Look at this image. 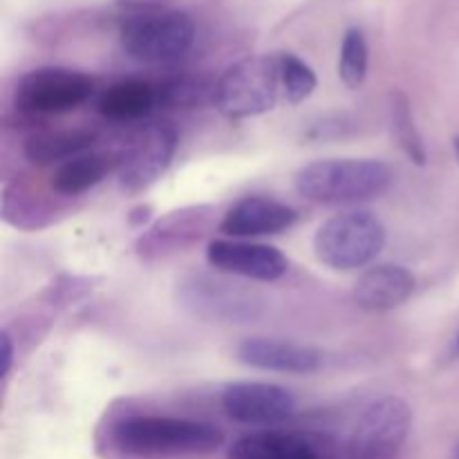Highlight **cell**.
<instances>
[{
  "label": "cell",
  "mask_w": 459,
  "mask_h": 459,
  "mask_svg": "<svg viewBox=\"0 0 459 459\" xmlns=\"http://www.w3.org/2000/svg\"><path fill=\"white\" fill-rule=\"evenodd\" d=\"M218 224V209L213 204H193L169 211L143 229L134 242V254L142 263H160L182 251L200 245Z\"/></svg>",
  "instance_id": "obj_8"
},
{
  "label": "cell",
  "mask_w": 459,
  "mask_h": 459,
  "mask_svg": "<svg viewBox=\"0 0 459 459\" xmlns=\"http://www.w3.org/2000/svg\"><path fill=\"white\" fill-rule=\"evenodd\" d=\"M151 220H152V206L151 204H139L128 213V224L134 229H148Z\"/></svg>",
  "instance_id": "obj_26"
},
{
  "label": "cell",
  "mask_w": 459,
  "mask_h": 459,
  "mask_svg": "<svg viewBox=\"0 0 459 459\" xmlns=\"http://www.w3.org/2000/svg\"><path fill=\"white\" fill-rule=\"evenodd\" d=\"M412 412L402 397L375 399L363 408L350 433L352 459H394L411 433Z\"/></svg>",
  "instance_id": "obj_9"
},
{
  "label": "cell",
  "mask_w": 459,
  "mask_h": 459,
  "mask_svg": "<svg viewBox=\"0 0 459 459\" xmlns=\"http://www.w3.org/2000/svg\"><path fill=\"white\" fill-rule=\"evenodd\" d=\"M281 56V81H282V103L290 106H299V103L307 101L316 90L318 79L316 72L299 58L296 54L282 52Z\"/></svg>",
  "instance_id": "obj_24"
},
{
  "label": "cell",
  "mask_w": 459,
  "mask_h": 459,
  "mask_svg": "<svg viewBox=\"0 0 459 459\" xmlns=\"http://www.w3.org/2000/svg\"><path fill=\"white\" fill-rule=\"evenodd\" d=\"M178 151V133L170 126L155 124L133 139L121 157L117 170L119 184L126 193H143L160 182Z\"/></svg>",
  "instance_id": "obj_10"
},
{
  "label": "cell",
  "mask_w": 459,
  "mask_h": 459,
  "mask_svg": "<svg viewBox=\"0 0 459 459\" xmlns=\"http://www.w3.org/2000/svg\"><path fill=\"white\" fill-rule=\"evenodd\" d=\"M229 459H318L305 437L282 430L245 435L229 448Z\"/></svg>",
  "instance_id": "obj_20"
},
{
  "label": "cell",
  "mask_w": 459,
  "mask_h": 459,
  "mask_svg": "<svg viewBox=\"0 0 459 459\" xmlns=\"http://www.w3.org/2000/svg\"><path fill=\"white\" fill-rule=\"evenodd\" d=\"M94 139L97 134L88 128H45L25 139L22 152L36 166H61L88 152Z\"/></svg>",
  "instance_id": "obj_17"
},
{
  "label": "cell",
  "mask_w": 459,
  "mask_h": 459,
  "mask_svg": "<svg viewBox=\"0 0 459 459\" xmlns=\"http://www.w3.org/2000/svg\"><path fill=\"white\" fill-rule=\"evenodd\" d=\"M94 92L92 76L65 67H39L21 76L13 106L22 115H63L83 106Z\"/></svg>",
  "instance_id": "obj_7"
},
{
  "label": "cell",
  "mask_w": 459,
  "mask_h": 459,
  "mask_svg": "<svg viewBox=\"0 0 459 459\" xmlns=\"http://www.w3.org/2000/svg\"><path fill=\"white\" fill-rule=\"evenodd\" d=\"M0 343H3V379H7L9 372H12V366H13V343H12V336H9L7 330L0 334Z\"/></svg>",
  "instance_id": "obj_27"
},
{
  "label": "cell",
  "mask_w": 459,
  "mask_h": 459,
  "mask_svg": "<svg viewBox=\"0 0 459 459\" xmlns=\"http://www.w3.org/2000/svg\"><path fill=\"white\" fill-rule=\"evenodd\" d=\"M278 103H282L278 54H255L242 58L215 81V108L229 119L264 115Z\"/></svg>",
  "instance_id": "obj_4"
},
{
  "label": "cell",
  "mask_w": 459,
  "mask_h": 459,
  "mask_svg": "<svg viewBox=\"0 0 459 459\" xmlns=\"http://www.w3.org/2000/svg\"><path fill=\"white\" fill-rule=\"evenodd\" d=\"M451 357H453V359H459V332H457V336H455V343H453Z\"/></svg>",
  "instance_id": "obj_28"
},
{
  "label": "cell",
  "mask_w": 459,
  "mask_h": 459,
  "mask_svg": "<svg viewBox=\"0 0 459 459\" xmlns=\"http://www.w3.org/2000/svg\"><path fill=\"white\" fill-rule=\"evenodd\" d=\"M157 108V88L142 79H124L112 83L99 97L97 110L110 121H137Z\"/></svg>",
  "instance_id": "obj_19"
},
{
  "label": "cell",
  "mask_w": 459,
  "mask_h": 459,
  "mask_svg": "<svg viewBox=\"0 0 459 459\" xmlns=\"http://www.w3.org/2000/svg\"><path fill=\"white\" fill-rule=\"evenodd\" d=\"M94 278H83V276H61L48 287V300L49 305H56V307H67V305H74L79 300H83L85 296H90L94 291Z\"/></svg>",
  "instance_id": "obj_25"
},
{
  "label": "cell",
  "mask_w": 459,
  "mask_h": 459,
  "mask_svg": "<svg viewBox=\"0 0 459 459\" xmlns=\"http://www.w3.org/2000/svg\"><path fill=\"white\" fill-rule=\"evenodd\" d=\"M121 48L137 63L161 65L182 58L195 39V22L178 9H152L126 18L119 31Z\"/></svg>",
  "instance_id": "obj_6"
},
{
  "label": "cell",
  "mask_w": 459,
  "mask_h": 459,
  "mask_svg": "<svg viewBox=\"0 0 459 459\" xmlns=\"http://www.w3.org/2000/svg\"><path fill=\"white\" fill-rule=\"evenodd\" d=\"M417 281L402 264H375L359 276L354 303L366 312H390L415 294Z\"/></svg>",
  "instance_id": "obj_15"
},
{
  "label": "cell",
  "mask_w": 459,
  "mask_h": 459,
  "mask_svg": "<svg viewBox=\"0 0 459 459\" xmlns=\"http://www.w3.org/2000/svg\"><path fill=\"white\" fill-rule=\"evenodd\" d=\"M58 204L54 195L34 191L30 184H7L3 188V218L18 229L36 231L54 222Z\"/></svg>",
  "instance_id": "obj_18"
},
{
  "label": "cell",
  "mask_w": 459,
  "mask_h": 459,
  "mask_svg": "<svg viewBox=\"0 0 459 459\" xmlns=\"http://www.w3.org/2000/svg\"><path fill=\"white\" fill-rule=\"evenodd\" d=\"M453 459H459V442L455 444V448H453Z\"/></svg>",
  "instance_id": "obj_30"
},
{
  "label": "cell",
  "mask_w": 459,
  "mask_h": 459,
  "mask_svg": "<svg viewBox=\"0 0 459 459\" xmlns=\"http://www.w3.org/2000/svg\"><path fill=\"white\" fill-rule=\"evenodd\" d=\"M175 299L179 307L206 323L245 325L258 321L267 312V299L258 290L206 272H193L179 278Z\"/></svg>",
  "instance_id": "obj_3"
},
{
  "label": "cell",
  "mask_w": 459,
  "mask_h": 459,
  "mask_svg": "<svg viewBox=\"0 0 459 459\" xmlns=\"http://www.w3.org/2000/svg\"><path fill=\"white\" fill-rule=\"evenodd\" d=\"M206 260L215 272L247 281L273 282L290 269V260L272 245L247 240H211Z\"/></svg>",
  "instance_id": "obj_12"
},
{
  "label": "cell",
  "mask_w": 459,
  "mask_h": 459,
  "mask_svg": "<svg viewBox=\"0 0 459 459\" xmlns=\"http://www.w3.org/2000/svg\"><path fill=\"white\" fill-rule=\"evenodd\" d=\"M117 451L134 457L209 455L224 444V433L204 421L139 415L112 429Z\"/></svg>",
  "instance_id": "obj_2"
},
{
  "label": "cell",
  "mask_w": 459,
  "mask_h": 459,
  "mask_svg": "<svg viewBox=\"0 0 459 459\" xmlns=\"http://www.w3.org/2000/svg\"><path fill=\"white\" fill-rule=\"evenodd\" d=\"M385 224L372 211H345L327 218L314 233V255L336 272L370 264L385 245Z\"/></svg>",
  "instance_id": "obj_5"
},
{
  "label": "cell",
  "mask_w": 459,
  "mask_h": 459,
  "mask_svg": "<svg viewBox=\"0 0 459 459\" xmlns=\"http://www.w3.org/2000/svg\"><path fill=\"white\" fill-rule=\"evenodd\" d=\"M390 128H393V137L397 146L402 148V152L412 164H429V148H426L424 137H421L420 128L415 124L411 99L399 92V90L390 94Z\"/></svg>",
  "instance_id": "obj_21"
},
{
  "label": "cell",
  "mask_w": 459,
  "mask_h": 459,
  "mask_svg": "<svg viewBox=\"0 0 459 459\" xmlns=\"http://www.w3.org/2000/svg\"><path fill=\"white\" fill-rule=\"evenodd\" d=\"M124 152L88 151L58 166L49 179V188L61 197H76L90 191L110 173L119 170Z\"/></svg>",
  "instance_id": "obj_16"
},
{
  "label": "cell",
  "mask_w": 459,
  "mask_h": 459,
  "mask_svg": "<svg viewBox=\"0 0 459 459\" xmlns=\"http://www.w3.org/2000/svg\"><path fill=\"white\" fill-rule=\"evenodd\" d=\"M222 408L233 421L245 426H281L299 411L287 388L267 381H236L222 390Z\"/></svg>",
  "instance_id": "obj_11"
},
{
  "label": "cell",
  "mask_w": 459,
  "mask_h": 459,
  "mask_svg": "<svg viewBox=\"0 0 459 459\" xmlns=\"http://www.w3.org/2000/svg\"><path fill=\"white\" fill-rule=\"evenodd\" d=\"M393 184V169L370 157L309 161L296 170L294 188L314 204H361L384 195Z\"/></svg>",
  "instance_id": "obj_1"
},
{
  "label": "cell",
  "mask_w": 459,
  "mask_h": 459,
  "mask_svg": "<svg viewBox=\"0 0 459 459\" xmlns=\"http://www.w3.org/2000/svg\"><path fill=\"white\" fill-rule=\"evenodd\" d=\"M236 359L247 368L281 375H314L325 366L321 350L294 341L254 336L236 348Z\"/></svg>",
  "instance_id": "obj_13"
},
{
  "label": "cell",
  "mask_w": 459,
  "mask_h": 459,
  "mask_svg": "<svg viewBox=\"0 0 459 459\" xmlns=\"http://www.w3.org/2000/svg\"><path fill=\"white\" fill-rule=\"evenodd\" d=\"M368 63H370V52H368L366 36L357 27H350L345 31L339 54V76L345 88H361L368 76Z\"/></svg>",
  "instance_id": "obj_23"
},
{
  "label": "cell",
  "mask_w": 459,
  "mask_h": 459,
  "mask_svg": "<svg viewBox=\"0 0 459 459\" xmlns=\"http://www.w3.org/2000/svg\"><path fill=\"white\" fill-rule=\"evenodd\" d=\"M453 151H455V157H457V161H459V134H455V137H453Z\"/></svg>",
  "instance_id": "obj_29"
},
{
  "label": "cell",
  "mask_w": 459,
  "mask_h": 459,
  "mask_svg": "<svg viewBox=\"0 0 459 459\" xmlns=\"http://www.w3.org/2000/svg\"><path fill=\"white\" fill-rule=\"evenodd\" d=\"M299 213L282 202L263 195H247L238 200L220 220V231L231 238H263L291 229Z\"/></svg>",
  "instance_id": "obj_14"
},
{
  "label": "cell",
  "mask_w": 459,
  "mask_h": 459,
  "mask_svg": "<svg viewBox=\"0 0 459 459\" xmlns=\"http://www.w3.org/2000/svg\"><path fill=\"white\" fill-rule=\"evenodd\" d=\"M157 106L169 110H195L215 106V83L197 76H178L157 85Z\"/></svg>",
  "instance_id": "obj_22"
}]
</instances>
